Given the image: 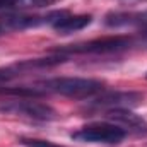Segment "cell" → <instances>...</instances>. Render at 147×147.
Returning <instances> with one entry per match:
<instances>
[{"mask_svg":"<svg viewBox=\"0 0 147 147\" xmlns=\"http://www.w3.org/2000/svg\"><path fill=\"white\" fill-rule=\"evenodd\" d=\"M105 91V82L98 79H86V77H51L45 80H38L31 86H21L12 89H2L0 94L9 96H46V94H58L74 99H89L96 94Z\"/></svg>","mask_w":147,"mask_h":147,"instance_id":"6da1fadb","label":"cell"},{"mask_svg":"<svg viewBox=\"0 0 147 147\" xmlns=\"http://www.w3.org/2000/svg\"><path fill=\"white\" fill-rule=\"evenodd\" d=\"M134 46V39L130 36H106L96 38L84 43H75L58 48L55 53L60 57L69 55H108V53H118L125 51Z\"/></svg>","mask_w":147,"mask_h":147,"instance_id":"7a4b0ae2","label":"cell"},{"mask_svg":"<svg viewBox=\"0 0 147 147\" xmlns=\"http://www.w3.org/2000/svg\"><path fill=\"white\" fill-rule=\"evenodd\" d=\"M0 113L19 116L29 121H53L58 118V113L53 106L33 99L31 96H19L10 101H2Z\"/></svg>","mask_w":147,"mask_h":147,"instance_id":"3957f363","label":"cell"},{"mask_svg":"<svg viewBox=\"0 0 147 147\" xmlns=\"http://www.w3.org/2000/svg\"><path fill=\"white\" fill-rule=\"evenodd\" d=\"M128 134L118 127L116 123L111 121H98V123H89L80 127L79 130H75L72 135V140L77 142H84V144H120Z\"/></svg>","mask_w":147,"mask_h":147,"instance_id":"277c9868","label":"cell"},{"mask_svg":"<svg viewBox=\"0 0 147 147\" xmlns=\"http://www.w3.org/2000/svg\"><path fill=\"white\" fill-rule=\"evenodd\" d=\"M89 99L91 101L84 108L86 113L89 115L103 113L105 115L106 111L115 110V108H134L140 105L144 96L139 92H132V91H101L99 94Z\"/></svg>","mask_w":147,"mask_h":147,"instance_id":"5b68a950","label":"cell"},{"mask_svg":"<svg viewBox=\"0 0 147 147\" xmlns=\"http://www.w3.org/2000/svg\"><path fill=\"white\" fill-rule=\"evenodd\" d=\"M105 116L108 118V121L121 127L127 134L142 135V137L147 135V121L140 115H135L130 108H115L106 111Z\"/></svg>","mask_w":147,"mask_h":147,"instance_id":"8992f818","label":"cell"},{"mask_svg":"<svg viewBox=\"0 0 147 147\" xmlns=\"http://www.w3.org/2000/svg\"><path fill=\"white\" fill-rule=\"evenodd\" d=\"M91 21L92 17L89 14H70L69 10H51L50 28H53L58 34H70L89 26Z\"/></svg>","mask_w":147,"mask_h":147,"instance_id":"52a82bcc","label":"cell"},{"mask_svg":"<svg viewBox=\"0 0 147 147\" xmlns=\"http://www.w3.org/2000/svg\"><path fill=\"white\" fill-rule=\"evenodd\" d=\"M106 24L111 28H121V26H137L147 34V12L142 14H121L113 12L106 16Z\"/></svg>","mask_w":147,"mask_h":147,"instance_id":"ba28073f","label":"cell"},{"mask_svg":"<svg viewBox=\"0 0 147 147\" xmlns=\"http://www.w3.org/2000/svg\"><path fill=\"white\" fill-rule=\"evenodd\" d=\"M58 0H0V14H16L29 9H43L48 5H53Z\"/></svg>","mask_w":147,"mask_h":147,"instance_id":"9c48e42d","label":"cell"},{"mask_svg":"<svg viewBox=\"0 0 147 147\" xmlns=\"http://www.w3.org/2000/svg\"><path fill=\"white\" fill-rule=\"evenodd\" d=\"M19 142L26 147H63L58 144H53L50 140H41V139H31V137H21Z\"/></svg>","mask_w":147,"mask_h":147,"instance_id":"30bf717a","label":"cell"},{"mask_svg":"<svg viewBox=\"0 0 147 147\" xmlns=\"http://www.w3.org/2000/svg\"><path fill=\"white\" fill-rule=\"evenodd\" d=\"M14 77H17V72H16V69H14V67L0 69V84H3V82L10 80V79H14Z\"/></svg>","mask_w":147,"mask_h":147,"instance_id":"8fae6325","label":"cell"},{"mask_svg":"<svg viewBox=\"0 0 147 147\" xmlns=\"http://www.w3.org/2000/svg\"><path fill=\"white\" fill-rule=\"evenodd\" d=\"M146 77H147V74H146Z\"/></svg>","mask_w":147,"mask_h":147,"instance_id":"7c38bea8","label":"cell"}]
</instances>
